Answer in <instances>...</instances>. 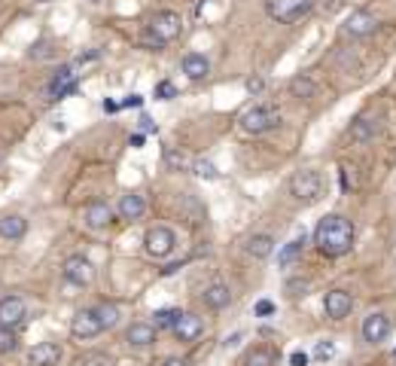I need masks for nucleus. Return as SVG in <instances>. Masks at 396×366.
<instances>
[{"label": "nucleus", "instance_id": "nucleus-1", "mask_svg": "<svg viewBox=\"0 0 396 366\" xmlns=\"http://www.w3.org/2000/svg\"><path fill=\"white\" fill-rule=\"evenodd\" d=\"M314 244L323 257H344L353 248V226L341 214H327L317 229H314Z\"/></svg>", "mask_w": 396, "mask_h": 366}, {"label": "nucleus", "instance_id": "nucleus-2", "mask_svg": "<svg viewBox=\"0 0 396 366\" xmlns=\"http://www.w3.org/2000/svg\"><path fill=\"white\" fill-rule=\"evenodd\" d=\"M183 30V18L174 13V9H162L149 18V37L147 43H156V46H165L171 40H177Z\"/></svg>", "mask_w": 396, "mask_h": 366}, {"label": "nucleus", "instance_id": "nucleus-3", "mask_svg": "<svg viewBox=\"0 0 396 366\" xmlns=\"http://www.w3.org/2000/svg\"><path fill=\"white\" fill-rule=\"evenodd\" d=\"M290 192L299 201H305V205H311V201H317L323 196V177L317 174V171H311V168L296 171L293 180H290Z\"/></svg>", "mask_w": 396, "mask_h": 366}, {"label": "nucleus", "instance_id": "nucleus-4", "mask_svg": "<svg viewBox=\"0 0 396 366\" xmlns=\"http://www.w3.org/2000/svg\"><path fill=\"white\" fill-rule=\"evenodd\" d=\"M314 0H266V13L274 18L278 25H290L302 18L311 9Z\"/></svg>", "mask_w": 396, "mask_h": 366}, {"label": "nucleus", "instance_id": "nucleus-5", "mask_svg": "<svg viewBox=\"0 0 396 366\" xmlns=\"http://www.w3.org/2000/svg\"><path fill=\"white\" fill-rule=\"evenodd\" d=\"M278 122H281V113L274 107H253L241 116V128L247 131V135H266V131H271Z\"/></svg>", "mask_w": 396, "mask_h": 366}, {"label": "nucleus", "instance_id": "nucleus-6", "mask_svg": "<svg viewBox=\"0 0 396 366\" xmlns=\"http://www.w3.org/2000/svg\"><path fill=\"white\" fill-rule=\"evenodd\" d=\"M174 244H177V235L168 226H152L147 232V238H144V250L149 253V257H156V260H165L168 253L174 250Z\"/></svg>", "mask_w": 396, "mask_h": 366}, {"label": "nucleus", "instance_id": "nucleus-7", "mask_svg": "<svg viewBox=\"0 0 396 366\" xmlns=\"http://www.w3.org/2000/svg\"><path fill=\"white\" fill-rule=\"evenodd\" d=\"M64 281L77 284V287H89L91 281H95V266H91V260L83 257V253H74V257L64 260Z\"/></svg>", "mask_w": 396, "mask_h": 366}, {"label": "nucleus", "instance_id": "nucleus-8", "mask_svg": "<svg viewBox=\"0 0 396 366\" xmlns=\"http://www.w3.org/2000/svg\"><path fill=\"white\" fill-rule=\"evenodd\" d=\"M70 92H77V65H64V67L55 70L52 79H49V86H46V98L61 101L64 95H70Z\"/></svg>", "mask_w": 396, "mask_h": 366}, {"label": "nucleus", "instance_id": "nucleus-9", "mask_svg": "<svg viewBox=\"0 0 396 366\" xmlns=\"http://www.w3.org/2000/svg\"><path fill=\"white\" fill-rule=\"evenodd\" d=\"M98 333H104V323H101L95 309H83L74 314V321H70V336H77V339H95Z\"/></svg>", "mask_w": 396, "mask_h": 366}, {"label": "nucleus", "instance_id": "nucleus-10", "mask_svg": "<svg viewBox=\"0 0 396 366\" xmlns=\"http://www.w3.org/2000/svg\"><path fill=\"white\" fill-rule=\"evenodd\" d=\"M375 28H378V18H375L372 13H366V9H357V13H351L348 18H344L341 34L351 37V40H360V37L375 34Z\"/></svg>", "mask_w": 396, "mask_h": 366}, {"label": "nucleus", "instance_id": "nucleus-11", "mask_svg": "<svg viewBox=\"0 0 396 366\" xmlns=\"http://www.w3.org/2000/svg\"><path fill=\"white\" fill-rule=\"evenodd\" d=\"M28 318V305L22 296H4L0 299V327H18Z\"/></svg>", "mask_w": 396, "mask_h": 366}, {"label": "nucleus", "instance_id": "nucleus-12", "mask_svg": "<svg viewBox=\"0 0 396 366\" xmlns=\"http://www.w3.org/2000/svg\"><path fill=\"white\" fill-rule=\"evenodd\" d=\"M387 336H390V321H387V314L372 311L369 318L363 321V339H366V342L378 345V342L387 339Z\"/></svg>", "mask_w": 396, "mask_h": 366}, {"label": "nucleus", "instance_id": "nucleus-13", "mask_svg": "<svg viewBox=\"0 0 396 366\" xmlns=\"http://www.w3.org/2000/svg\"><path fill=\"white\" fill-rule=\"evenodd\" d=\"M171 330H174V336H177L180 342H196L198 336H201V330H205V323H201V318H198V314L186 311V314H180V318H177V323H174V327H171Z\"/></svg>", "mask_w": 396, "mask_h": 366}, {"label": "nucleus", "instance_id": "nucleus-14", "mask_svg": "<svg viewBox=\"0 0 396 366\" xmlns=\"http://www.w3.org/2000/svg\"><path fill=\"white\" fill-rule=\"evenodd\" d=\"M28 363L30 366H58L61 363V348L55 342H40V345L30 348Z\"/></svg>", "mask_w": 396, "mask_h": 366}, {"label": "nucleus", "instance_id": "nucleus-15", "mask_svg": "<svg viewBox=\"0 0 396 366\" xmlns=\"http://www.w3.org/2000/svg\"><path fill=\"white\" fill-rule=\"evenodd\" d=\"M323 309H327L329 318H344V314H351L353 309V299H351V293L348 290H329L327 293V299H323Z\"/></svg>", "mask_w": 396, "mask_h": 366}, {"label": "nucleus", "instance_id": "nucleus-16", "mask_svg": "<svg viewBox=\"0 0 396 366\" xmlns=\"http://www.w3.org/2000/svg\"><path fill=\"white\" fill-rule=\"evenodd\" d=\"M25 232H28V220L22 217V214H4V217H0V238L22 241Z\"/></svg>", "mask_w": 396, "mask_h": 366}, {"label": "nucleus", "instance_id": "nucleus-17", "mask_svg": "<svg viewBox=\"0 0 396 366\" xmlns=\"http://www.w3.org/2000/svg\"><path fill=\"white\" fill-rule=\"evenodd\" d=\"M156 327H152V323H131V327L125 330V342L128 345H135V348H147V345H152L156 342Z\"/></svg>", "mask_w": 396, "mask_h": 366}, {"label": "nucleus", "instance_id": "nucleus-18", "mask_svg": "<svg viewBox=\"0 0 396 366\" xmlns=\"http://www.w3.org/2000/svg\"><path fill=\"white\" fill-rule=\"evenodd\" d=\"M113 223V208L104 205V201H91L86 208V226L89 229H104Z\"/></svg>", "mask_w": 396, "mask_h": 366}, {"label": "nucleus", "instance_id": "nucleus-19", "mask_svg": "<svg viewBox=\"0 0 396 366\" xmlns=\"http://www.w3.org/2000/svg\"><path fill=\"white\" fill-rule=\"evenodd\" d=\"M116 211H119L122 220H140L144 217V211H147V201H144V196H137V192H128V196L119 199Z\"/></svg>", "mask_w": 396, "mask_h": 366}, {"label": "nucleus", "instance_id": "nucleus-20", "mask_svg": "<svg viewBox=\"0 0 396 366\" xmlns=\"http://www.w3.org/2000/svg\"><path fill=\"white\" fill-rule=\"evenodd\" d=\"M375 135H378V119H357L348 128V138L353 144H366V140H372Z\"/></svg>", "mask_w": 396, "mask_h": 366}, {"label": "nucleus", "instance_id": "nucleus-21", "mask_svg": "<svg viewBox=\"0 0 396 366\" xmlns=\"http://www.w3.org/2000/svg\"><path fill=\"white\" fill-rule=\"evenodd\" d=\"M208 70H210V65H208L205 55H198V52L183 55V74H186L189 79H205Z\"/></svg>", "mask_w": 396, "mask_h": 366}, {"label": "nucleus", "instance_id": "nucleus-22", "mask_svg": "<svg viewBox=\"0 0 396 366\" xmlns=\"http://www.w3.org/2000/svg\"><path fill=\"white\" fill-rule=\"evenodd\" d=\"M205 302L210 305V309H226V305L232 302V293H229V287L226 284H210V287L205 290Z\"/></svg>", "mask_w": 396, "mask_h": 366}, {"label": "nucleus", "instance_id": "nucleus-23", "mask_svg": "<svg viewBox=\"0 0 396 366\" xmlns=\"http://www.w3.org/2000/svg\"><path fill=\"white\" fill-rule=\"evenodd\" d=\"M247 253L250 257H256V260H266V257H271V250H274V241H271V235H253V238H247Z\"/></svg>", "mask_w": 396, "mask_h": 366}, {"label": "nucleus", "instance_id": "nucleus-24", "mask_svg": "<svg viewBox=\"0 0 396 366\" xmlns=\"http://www.w3.org/2000/svg\"><path fill=\"white\" fill-rule=\"evenodd\" d=\"M302 248H305V232L302 235H296L293 241H287L283 248L278 250V266H290V262H296V257L302 253Z\"/></svg>", "mask_w": 396, "mask_h": 366}, {"label": "nucleus", "instance_id": "nucleus-25", "mask_svg": "<svg viewBox=\"0 0 396 366\" xmlns=\"http://www.w3.org/2000/svg\"><path fill=\"white\" fill-rule=\"evenodd\" d=\"M98 318H101V323H104V330H110V327H116L119 323V309L113 302H104V305H98Z\"/></svg>", "mask_w": 396, "mask_h": 366}, {"label": "nucleus", "instance_id": "nucleus-26", "mask_svg": "<svg viewBox=\"0 0 396 366\" xmlns=\"http://www.w3.org/2000/svg\"><path fill=\"white\" fill-rule=\"evenodd\" d=\"M177 318H180V311L162 309V311L152 314V327H156V330H168V327H174V323H177Z\"/></svg>", "mask_w": 396, "mask_h": 366}, {"label": "nucleus", "instance_id": "nucleus-27", "mask_svg": "<svg viewBox=\"0 0 396 366\" xmlns=\"http://www.w3.org/2000/svg\"><path fill=\"white\" fill-rule=\"evenodd\" d=\"M290 92H293L296 98H314V92H317V86H314L308 77H296V79L290 83Z\"/></svg>", "mask_w": 396, "mask_h": 366}, {"label": "nucleus", "instance_id": "nucleus-28", "mask_svg": "<svg viewBox=\"0 0 396 366\" xmlns=\"http://www.w3.org/2000/svg\"><path fill=\"white\" fill-rule=\"evenodd\" d=\"M18 348V336L13 327H0V354H9Z\"/></svg>", "mask_w": 396, "mask_h": 366}, {"label": "nucleus", "instance_id": "nucleus-29", "mask_svg": "<svg viewBox=\"0 0 396 366\" xmlns=\"http://www.w3.org/2000/svg\"><path fill=\"white\" fill-rule=\"evenodd\" d=\"M274 363V354L266 351V348H256L247 354V360H244V366H271Z\"/></svg>", "mask_w": 396, "mask_h": 366}, {"label": "nucleus", "instance_id": "nucleus-30", "mask_svg": "<svg viewBox=\"0 0 396 366\" xmlns=\"http://www.w3.org/2000/svg\"><path fill=\"white\" fill-rule=\"evenodd\" d=\"M192 171H196V177H201V180H217V165L208 159H198L196 165H192Z\"/></svg>", "mask_w": 396, "mask_h": 366}, {"label": "nucleus", "instance_id": "nucleus-31", "mask_svg": "<svg viewBox=\"0 0 396 366\" xmlns=\"http://www.w3.org/2000/svg\"><path fill=\"white\" fill-rule=\"evenodd\" d=\"M79 366H116V360L110 357V354L95 351V354H86V357L79 360Z\"/></svg>", "mask_w": 396, "mask_h": 366}, {"label": "nucleus", "instance_id": "nucleus-32", "mask_svg": "<svg viewBox=\"0 0 396 366\" xmlns=\"http://www.w3.org/2000/svg\"><path fill=\"white\" fill-rule=\"evenodd\" d=\"M357 168H351V165H341V189L344 192H351L353 187H357V174H353Z\"/></svg>", "mask_w": 396, "mask_h": 366}, {"label": "nucleus", "instance_id": "nucleus-33", "mask_svg": "<svg viewBox=\"0 0 396 366\" xmlns=\"http://www.w3.org/2000/svg\"><path fill=\"white\" fill-rule=\"evenodd\" d=\"M314 357H317V360H332L335 357V345L332 342H317V348H314Z\"/></svg>", "mask_w": 396, "mask_h": 366}, {"label": "nucleus", "instance_id": "nucleus-34", "mask_svg": "<svg viewBox=\"0 0 396 366\" xmlns=\"http://www.w3.org/2000/svg\"><path fill=\"white\" fill-rule=\"evenodd\" d=\"M177 95V89H174V83H168V79H162V83L156 86V98L159 101H171Z\"/></svg>", "mask_w": 396, "mask_h": 366}, {"label": "nucleus", "instance_id": "nucleus-35", "mask_svg": "<svg viewBox=\"0 0 396 366\" xmlns=\"http://www.w3.org/2000/svg\"><path fill=\"white\" fill-rule=\"evenodd\" d=\"M165 162H168L171 168H180L186 159H183V152H177V150H165Z\"/></svg>", "mask_w": 396, "mask_h": 366}, {"label": "nucleus", "instance_id": "nucleus-36", "mask_svg": "<svg viewBox=\"0 0 396 366\" xmlns=\"http://www.w3.org/2000/svg\"><path fill=\"white\" fill-rule=\"evenodd\" d=\"M256 314H259V318H268V314H274V302H268V299L256 302Z\"/></svg>", "mask_w": 396, "mask_h": 366}, {"label": "nucleus", "instance_id": "nucleus-37", "mask_svg": "<svg viewBox=\"0 0 396 366\" xmlns=\"http://www.w3.org/2000/svg\"><path fill=\"white\" fill-rule=\"evenodd\" d=\"M290 366H308V354H305V351H293L290 354Z\"/></svg>", "mask_w": 396, "mask_h": 366}, {"label": "nucleus", "instance_id": "nucleus-38", "mask_svg": "<svg viewBox=\"0 0 396 366\" xmlns=\"http://www.w3.org/2000/svg\"><path fill=\"white\" fill-rule=\"evenodd\" d=\"M140 104H144V98H140V95H128L119 107H140Z\"/></svg>", "mask_w": 396, "mask_h": 366}, {"label": "nucleus", "instance_id": "nucleus-39", "mask_svg": "<svg viewBox=\"0 0 396 366\" xmlns=\"http://www.w3.org/2000/svg\"><path fill=\"white\" fill-rule=\"evenodd\" d=\"M140 131H156V122H152L147 113L144 116H140Z\"/></svg>", "mask_w": 396, "mask_h": 366}, {"label": "nucleus", "instance_id": "nucleus-40", "mask_svg": "<svg viewBox=\"0 0 396 366\" xmlns=\"http://www.w3.org/2000/svg\"><path fill=\"white\" fill-rule=\"evenodd\" d=\"M247 92H253V95L262 92V79H247Z\"/></svg>", "mask_w": 396, "mask_h": 366}, {"label": "nucleus", "instance_id": "nucleus-41", "mask_svg": "<svg viewBox=\"0 0 396 366\" xmlns=\"http://www.w3.org/2000/svg\"><path fill=\"white\" fill-rule=\"evenodd\" d=\"M162 366H189V363H186V360H180V357H168Z\"/></svg>", "mask_w": 396, "mask_h": 366}, {"label": "nucleus", "instance_id": "nucleus-42", "mask_svg": "<svg viewBox=\"0 0 396 366\" xmlns=\"http://www.w3.org/2000/svg\"><path fill=\"white\" fill-rule=\"evenodd\" d=\"M104 110H107V113H116L119 104H116V101H104Z\"/></svg>", "mask_w": 396, "mask_h": 366}, {"label": "nucleus", "instance_id": "nucleus-43", "mask_svg": "<svg viewBox=\"0 0 396 366\" xmlns=\"http://www.w3.org/2000/svg\"><path fill=\"white\" fill-rule=\"evenodd\" d=\"M131 147H144V135H131Z\"/></svg>", "mask_w": 396, "mask_h": 366}, {"label": "nucleus", "instance_id": "nucleus-44", "mask_svg": "<svg viewBox=\"0 0 396 366\" xmlns=\"http://www.w3.org/2000/svg\"><path fill=\"white\" fill-rule=\"evenodd\" d=\"M241 342V333H235V336H229V339H226V345H238Z\"/></svg>", "mask_w": 396, "mask_h": 366}, {"label": "nucleus", "instance_id": "nucleus-45", "mask_svg": "<svg viewBox=\"0 0 396 366\" xmlns=\"http://www.w3.org/2000/svg\"><path fill=\"white\" fill-rule=\"evenodd\" d=\"M37 4H49V0H37Z\"/></svg>", "mask_w": 396, "mask_h": 366}, {"label": "nucleus", "instance_id": "nucleus-46", "mask_svg": "<svg viewBox=\"0 0 396 366\" xmlns=\"http://www.w3.org/2000/svg\"><path fill=\"white\" fill-rule=\"evenodd\" d=\"M393 357H396V351H393Z\"/></svg>", "mask_w": 396, "mask_h": 366}]
</instances>
